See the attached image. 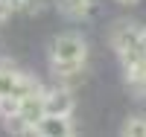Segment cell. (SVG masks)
Segmentation results:
<instances>
[{
	"label": "cell",
	"mask_w": 146,
	"mask_h": 137,
	"mask_svg": "<svg viewBox=\"0 0 146 137\" xmlns=\"http://www.w3.org/2000/svg\"><path fill=\"white\" fill-rule=\"evenodd\" d=\"M85 61H88V44H85L82 35L64 32L50 41V70L58 79V85L70 88V85L82 82Z\"/></svg>",
	"instance_id": "obj_1"
},
{
	"label": "cell",
	"mask_w": 146,
	"mask_h": 137,
	"mask_svg": "<svg viewBox=\"0 0 146 137\" xmlns=\"http://www.w3.org/2000/svg\"><path fill=\"white\" fill-rule=\"evenodd\" d=\"M108 44H111V50L117 53V58H123L129 53H135V50H143L140 47V26L135 21H114L111 29H108Z\"/></svg>",
	"instance_id": "obj_2"
},
{
	"label": "cell",
	"mask_w": 146,
	"mask_h": 137,
	"mask_svg": "<svg viewBox=\"0 0 146 137\" xmlns=\"http://www.w3.org/2000/svg\"><path fill=\"white\" fill-rule=\"evenodd\" d=\"M38 91H44L41 85H38V79L27 76V73H18V70L0 67V99H3V96H18V99H23V96L38 93Z\"/></svg>",
	"instance_id": "obj_3"
},
{
	"label": "cell",
	"mask_w": 146,
	"mask_h": 137,
	"mask_svg": "<svg viewBox=\"0 0 146 137\" xmlns=\"http://www.w3.org/2000/svg\"><path fill=\"white\" fill-rule=\"evenodd\" d=\"M44 108H47V114L73 117V111H76V99H73V91H70V88H64V85H56V88L44 91Z\"/></svg>",
	"instance_id": "obj_4"
},
{
	"label": "cell",
	"mask_w": 146,
	"mask_h": 137,
	"mask_svg": "<svg viewBox=\"0 0 146 137\" xmlns=\"http://www.w3.org/2000/svg\"><path fill=\"white\" fill-rule=\"evenodd\" d=\"M35 134L41 137H73L76 126L70 117H58V114H44V120L35 126Z\"/></svg>",
	"instance_id": "obj_5"
},
{
	"label": "cell",
	"mask_w": 146,
	"mask_h": 137,
	"mask_svg": "<svg viewBox=\"0 0 146 137\" xmlns=\"http://www.w3.org/2000/svg\"><path fill=\"white\" fill-rule=\"evenodd\" d=\"M56 12L70 23H79L94 12V0H56Z\"/></svg>",
	"instance_id": "obj_6"
},
{
	"label": "cell",
	"mask_w": 146,
	"mask_h": 137,
	"mask_svg": "<svg viewBox=\"0 0 146 137\" xmlns=\"http://www.w3.org/2000/svg\"><path fill=\"white\" fill-rule=\"evenodd\" d=\"M18 114L29 122V126L35 128L38 122L44 120V114H47V108H44V91H38V93H29V96H23L21 99V108H18Z\"/></svg>",
	"instance_id": "obj_7"
},
{
	"label": "cell",
	"mask_w": 146,
	"mask_h": 137,
	"mask_svg": "<svg viewBox=\"0 0 146 137\" xmlns=\"http://www.w3.org/2000/svg\"><path fill=\"white\" fill-rule=\"evenodd\" d=\"M123 137H146V117H129L120 128Z\"/></svg>",
	"instance_id": "obj_8"
},
{
	"label": "cell",
	"mask_w": 146,
	"mask_h": 137,
	"mask_svg": "<svg viewBox=\"0 0 146 137\" xmlns=\"http://www.w3.org/2000/svg\"><path fill=\"white\" fill-rule=\"evenodd\" d=\"M21 12H27V15H41L44 12V0H21Z\"/></svg>",
	"instance_id": "obj_9"
},
{
	"label": "cell",
	"mask_w": 146,
	"mask_h": 137,
	"mask_svg": "<svg viewBox=\"0 0 146 137\" xmlns=\"http://www.w3.org/2000/svg\"><path fill=\"white\" fill-rule=\"evenodd\" d=\"M12 12H15V6H12L9 0H0V23H6L12 18Z\"/></svg>",
	"instance_id": "obj_10"
},
{
	"label": "cell",
	"mask_w": 146,
	"mask_h": 137,
	"mask_svg": "<svg viewBox=\"0 0 146 137\" xmlns=\"http://www.w3.org/2000/svg\"><path fill=\"white\" fill-rule=\"evenodd\" d=\"M114 3H120V6H137L140 0H114Z\"/></svg>",
	"instance_id": "obj_11"
},
{
	"label": "cell",
	"mask_w": 146,
	"mask_h": 137,
	"mask_svg": "<svg viewBox=\"0 0 146 137\" xmlns=\"http://www.w3.org/2000/svg\"><path fill=\"white\" fill-rule=\"evenodd\" d=\"M140 47H143V53H146V26H140Z\"/></svg>",
	"instance_id": "obj_12"
},
{
	"label": "cell",
	"mask_w": 146,
	"mask_h": 137,
	"mask_svg": "<svg viewBox=\"0 0 146 137\" xmlns=\"http://www.w3.org/2000/svg\"><path fill=\"white\" fill-rule=\"evenodd\" d=\"M9 3H12V6H15V12L21 9V0H9Z\"/></svg>",
	"instance_id": "obj_13"
}]
</instances>
